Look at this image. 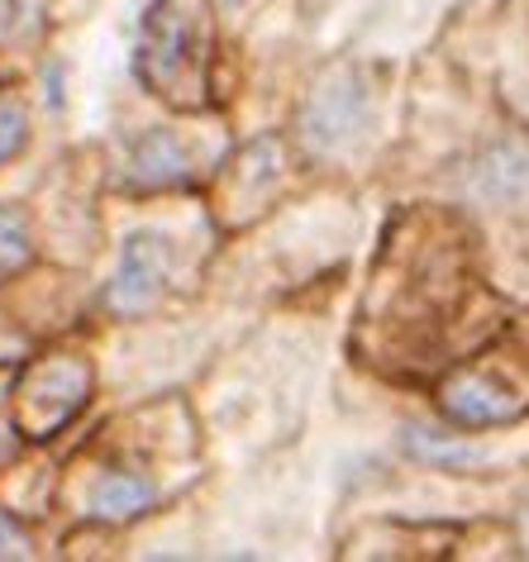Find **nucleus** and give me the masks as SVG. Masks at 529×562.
Returning <instances> with one entry per match:
<instances>
[{
    "label": "nucleus",
    "mask_w": 529,
    "mask_h": 562,
    "mask_svg": "<svg viewBox=\"0 0 529 562\" xmlns=\"http://www.w3.org/2000/svg\"><path fill=\"white\" fill-rule=\"evenodd\" d=\"M138 81L177 110L211 101V15L205 0H153L138 20Z\"/></svg>",
    "instance_id": "obj_1"
},
{
    "label": "nucleus",
    "mask_w": 529,
    "mask_h": 562,
    "mask_svg": "<svg viewBox=\"0 0 529 562\" xmlns=\"http://www.w3.org/2000/svg\"><path fill=\"white\" fill-rule=\"evenodd\" d=\"M435 405L453 429H472V434L520 429L529 419V353L500 344L458 362L439 382Z\"/></svg>",
    "instance_id": "obj_2"
},
{
    "label": "nucleus",
    "mask_w": 529,
    "mask_h": 562,
    "mask_svg": "<svg viewBox=\"0 0 529 562\" xmlns=\"http://www.w3.org/2000/svg\"><path fill=\"white\" fill-rule=\"evenodd\" d=\"M453 191L458 201L492 215L529 210V130H500L472 148L453 167Z\"/></svg>",
    "instance_id": "obj_3"
},
{
    "label": "nucleus",
    "mask_w": 529,
    "mask_h": 562,
    "mask_svg": "<svg viewBox=\"0 0 529 562\" xmlns=\"http://www.w3.org/2000/svg\"><path fill=\"white\" fill-rule=\"evenodd\" d=\"M368 120H372L368 81L358 77L348 63H339L311 87V95H305V105H301L296 130H301V138H305V148L311 153H339L344 144H353V138L368 130Z\"/></svg>",
    "instance_id": "obj_4"
},
{
    "label": "nucleus",
    "mask_w": 529,
    "mask_h": 562,
    "mask_svg": "<svg viewBox=\"0 0 529 562\" xmlns=\"http://www.w3.org/2000/svg\"><path fill=\"white\" fill-rule=\"evenodd\" d=\"M87 396H91V362H81L77 353H58L24 372L15 425L24 429V439H48L87 405Z\"/></svg>",
    "instance_id": "obj_5"
},
{
    "label": "nucleus",
    "mask_w": 529,
    "mask_h": 562,
    "mask_svg": "<svg viewBox=\"0 0 529 562\" xmlns=\"http://www.w3.org/2000/svg\"><path fill=\"white\" fill-rule=\"evenodd\" d=\"M167 277H172V244L153 229H134L120 244V267H115L110 291H105V305L120 319L144 315L148 305L162 296Z\"/></svg>",
    "instance_id": "obj_6"
},
{
    "label": "nucleus",
    "mask_w": 529,
    "mask_h": 562,
    "mask_svg": "<svg viewBox=\"0 0 529 562\" xmlns=\"http://www.w3.org/2000/svg\"><path fill=\"white\" fill-rule=\"evenodd\" d=\"M196 177L191 148L172 130H148L144 138H134L130 158H124V187H177V181Z\"/></svg>",
    "instance_id": "obj_7"
},
{
    "label": "nucleus",
    "mask_w": 529,
    "mask_h": 562,
    "mask_svg": "<svg viewBox=\"0 0 529 562\" xmlns=\"http://www.w3.org/2000/svg\"><path fill=\"white\" fill-rule=\"evenodd\" d=\"M153 501H158V486L138 468H110L91 486V515L105 519V525H130V519L148 515Z\"/></svg>",
    "instance_id": "obj_8"
},
{
    "label": "nucleus",
    "mask_w": 529,
    "mask_h": 562,
    "mask_svg": "<svg viewBox=\"0 0 529 562\" xmlns=\"http://www.w3.org/2000/svg\"><path fill=\"white\" fill-rule=\"evenodd\" d=\"M34 252V238H30V224L15 205H0V272H15V267L30 262Z\"/></svg>",
    "instance_id": "obj_9"
},
{
    "label": "nucleus",
    "mask_w": 529,
    "mask_h": 562,
    "mask_svg": "<svg viewBox=\"0 0 529 562\" xmlns=\"http://www.w3.org/2000/svg\"><path fill=\"white\" fill-rule=\"evenodd\" d=\"M24 144H30V110H24V101H15V95H5V101H0V162L15 158Z\"/></svg>",
    "instance_id": "obj_10"
},
{
    "label": "nucleus",
    "mask_w": 529,
    "mask_h": 562,
    "mask_svg": "<svg viewBox=\"0 0 529 562\" xmlns=\"http://www.w3.org/2000/svg\"><path fill=\"white\" fill-rule=\"evenodd\" d=\"M0 558H30V539H24V529L15 519L0 515Z\"/></svg>",
    "instance_id": "obj_11"
},
{
    "label": "nucleus",
    "mask_w": 529,
    "mask_h": 562,
    "mask_svg": "<svg viewBox=\"0 0 529 562\" xmlns=\"http://www.w3.org/2000/svg\"><path fill=\"white\" fill-rule=\"evenodd\" d=\"M520 525H525V543H529V496L520 501Z\"/></svg>",
    "instance_id": "obj_12"
},
{
    "label": "nucleus",
    "mask_w": 529,
    "mask_h": 562,
    "mask_svg": "<svg viewBox=\"0 0 529 562\" xmlns=\"http://www.w3.org/2000/svg\"><path fill=\"white\" fill-rule=\"evenodd\" d=\"M5 453H10V434H0V462H5Z\"/></svg>",
    "instance_id": "obj_13"
}]
</instances>
